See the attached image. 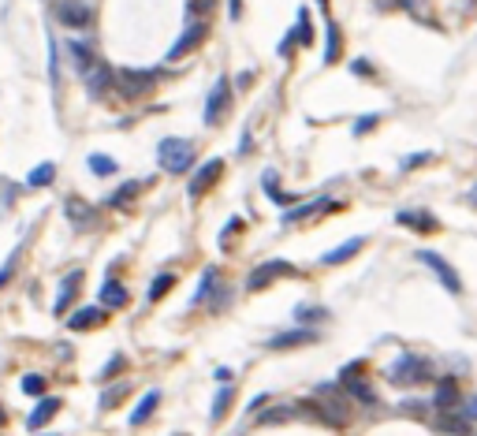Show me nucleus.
Here are the masks:
<instances>
[{"instance_id": "nucleus-6", "label": "nucleus", "mask_w": 477, "mask_h": 436, "mask_svg": "<svg viewBox=\"0 0 477 436\" xmlns=\"http://www.w3.org/2000/svg\"><path fill=\"white\" fill-rule=\"evenodd\" d=\"M280 276H298V269L291 265V261H284V258H276V261H265V265H258L254 272H250V280H246V287L250 291H265L272 280H280Z\"/></svg>"}, {"instance_id": "nucleus-10", "label": "nucleus", "mask_w": 477, "mask_h": 436, "mask_svg": "<svg viewBox=\"0 0 477 436\" xmlns=\"http://www.w3.org/2000/svg\"><path fill=\"white\" fill-rule=\"evenodd\" d=\"M205 34H209V23H205V19H198V23H191V26H187V30H183V34H179V42H176V45H171V49H168V60H183V56H187V52H191V49H198V45H202V42H205Z\"/></svg>"}, {"instance_id": "nucleus-41", "label": "nucleus", "mask_w": 477, "mask_h": 436, "mask_svg": "<svg viewBox=\"0 0 477 436\" xmlns=\"http://www.w3.org/2000/svg\"><path fill=\"white\" fill-rule=\"evenodd\" d=\"M16 261H19V250H16V254H11V258L4 261V269H0V287H4V284L11 280V276H16Z\"/></svg>"}, {"instance_id": "nucleus-4", "label": "nucleus", "mask_w": 477, "mask_h": 436, "mask_svg": "<svg viewBox=\"0 0 477 436\" xmlns=\"http://www.w3.org/2000/svg\"><path fill=\"white\" fill-rule=\"evenodd\" d=\"M392 380L395 384H425V380H433V362L418 358V354H403L392 365Z\"/></svg>"}, {"instance_id": "nucleus-31", "label": "nucleus", "mask_w": 477, "mask_h": 436, "mask_svg": "<svg viewBox=\"0 0 477 436\" xmlns=\"http://www.w3.org/2000/svg\"><path fill=\"white\" fill-rule=\"evenodd\" d=\"M213 284H217V269H205L202 272V284H198V291H194V306H198V302H205V295H209V291H213Z\"/></svg>"}, {"instance_id": "nucleus-3", "label": "nucleus", "mask_w": 477, "mask_h": 436, "mask_svg": "<svg viewBox=\"0 0 477 436\" xmlns=\"http://www.w3.org/2000/svg\"><path fill=\"white\" fill-rule=\"evenodd\" d=\"M157 161H161V168L171 171V176H183V171L194 164V142L191 138H164L157 145Z\"/></svg>"}, {"instance_id": "nucleus-27", "label": "nucleus", "mask_w": 477, "mask_h": 436, "mask_svg": "<svg viewBox=\"0 0 477 436\" xmlns=\"http://www.w3.org/2000/svg\"><path fill=\"white\" fill-rule=\"evenodd\" d=\"M56 179V164L52 161H45V164H37L30 176H26V183H30V187H49V183Z\"/></svg>"}, {"instance_id": "nucleus-30", "label": "nucleus", "mask_w": 477, "mask_h": 436, "mask_svg": "<svg viewBox=\"0 0 477 436\" xmlns=\"http://www.w3.org/2000/svg\"><path fill=\"white\" fill-rule=\"evenodd\" d=\"M261 183H265V194H269L276 205H287V202H291V198H287V194H280V187H276V171H265Z\"/></svg>"}, {"instance_id": "nucleus-12", "label": "nucleus", "mask_w": 477, "mask_h": 436, "mask_svg": "<svg viewBox=\"0 0 477 436\" xmlns=\"http://www.w3.org/2000/svg\"><path fill=\"white\" fill-rule=\"evenodd\" d=\"M321 336H317V328H291V332H280L269 339L272 351H291V347H310V343H317Z\"/></svg>"}, {"instance_id": "nucleus-38", "label": "nucleus", "mask_w": 477, "mask_h": 436, "mask_svg": "<svg viewBox=\"0 0 477 436\" xmlns=\"http://www.w3.org/2000/svg\"><path fill=\"white\" fill-rule=\"evenodd\" d=\"M298 321H328V310H321V306H298Z\"/></svg>"}, {"instance_id": "nucleus-26", "label": "nucleus", "mask_w": 477, "mask_h": 436, "mask_svg": "<svg viewBox=\"0 0 477 436\" xmlns=\"http://www.w3.org/2000/svg\"><path fill=\"white\" fill-rule=\"evenodd\" d=\"M171 287H176V272H157V280L150 284V302H161Z\"/></svg>"}, {"instance_id": "nucleus-5", "label": "nucleus", "mask_w": 477, "mask_h": 436, "mask_svg": "<svg viewBox=\"0 0 477 436\" xmlns=\"http://www.w3.org/2000/svg\"><path fill=\"white\" fill-rule=\"evenodd\" d=\"M228 109H231V83L220 75L213 83V90H209V101H205V123L217 127L224 116H228Z\"/></svg>"}, {"instance_id": "nucleus-32", "label": "nucleus", "mask_w": 477, "mask_h": 436, "mask_svg": "<svg viewBox=\"0 0 477 436\" xmlns=\"http://www.w3.org/2000/svg\"><path fill=\"white\" fill-rule=\"evenodd\" d=\"M138 190H142V183H127V187H119V190H116V194L109 198V205H112V209H119V205H127V202H131V198H135Z\"/></svg>"}, {"instance_id": "nucleus-16", "label": "nucleus", "mask_w": 477, "mask_h": 436, "mask_svg": "<svg viewBox=\"0 0 477 436\" xmlns=\"http://www.w3.org/2000/svg\"><path fill=\"white\" fill-rule=\"evenodd\" d=\"M68 220L75 224V231H90V228H97V213H94V205H86L83 198H68Z\"/></svg>"}, {"instance_id": "nucleus-13", "label": "nucleus", "mask_w": 477, "mask_h": 436, "mask_svg": "<svg viewBox=\"0 0 477 436\" xmlns=\"http://www.w3.org/2000/svg\"><path fill=\"white\" fill-rule=\"evenodd\" d=\"M60 406H64V403L56 399V395H42V403H37L34 411H30V418H26V429H30V432L45 429L49 421H52V418L60 414Z\"/></svg>"}, {"instance_id": "nucleus-35", "label": "nucleus", "mask_w": 477, "mask_h": 436, "mask_svg": "<svg viewBox=\"0 0 477 436\" xmlns=\"http://www.w3.org/2000/svg\"><path fill=\"white\" fill-rule=\"evenodd\" d=\"M127 392H131V388L123 384V380H119V384H112V388H109V395H101V411H112V406H116L119 399H123Z\"/></svg>"}, {"instance_id": "nucleus-19", "label": "nucleus", "mask_w": 477, "mask_h": 436, "mask_svg": "<svg viewBox=\"0 0 477 436\" xmlns=\"http://www.w3.org/2000/svg\"><path fill=\"white\" fill-rule=\"evenodd\" d=\"M395 224L414 228V231H436V220L429 213H421V209H403V213H395Z\"/></svg>"}, {"instance_id": "nucleus-9", "label": "nucleus", "mask_w": 477, "mask_h": 436, "mask_svg": "<svg viewBox=\"0 0 477 436\" xmlns=\"http://www.w3.org/2000/svg\"><path fill=\"white\" fill-rule=\"evenodd\" d=\"M83 83H86V90H90V97H94V101H101V97H104V94H109V90L116 86V71H112L104 60H97L94 68H90V71L83 75Z\"/></svg>"}, {"instance_id": "nucleus-40", "label": "nucleus", "mask_w": 477, "mask_h": 436, "mask_svg": "<svg viewBox=\"0 0 477 436\" xmlns=\"http://www.w3.org/2000/svg\"><path fill=\"white\" fill-rule=\"evenodd\" d=\"M429 161H433V153H414V157H406V161H403V171H414V168L429 164Z\"/></svg>"}, {"instance_id": "nucleus-44", "label": "nucleus", "mask_w": 477, "mask_h": 436, "mask_svg": "<svg viewBox=\"0 0 477 436\" xmlns=\"http://www.w3.org/2000/svg\"><path fill=\"white\" fill-rule=\"evenodd\" d=\"M213 4H217V0H191V16H205Z\"/></svg>"}, {"instance_id": "nucleus-50", "label": "nucleus", "mask_w": 477, "mask_h": 436, "mask_svg": "<svg viewBox=\"0 0 477 436\" xmlns=\"http://www.w3.org/2000/svg\"><path fill=\"white\" fill-rule=\"evenodd\" d=\"M473 202H477V190H473Z\"/></svg>"}, {"instance_id": "nucleus-37", "label": "nucleus", "mask_w": 477, "mask_h": 436, "mask_svg": "<svg viewBox=\"0 0 477 436\" xmlns=\"http://www.w3.org/2000/svg\"><path fill=\"white\" fill-rule=\"evenodd\" d=\"M291 418V406H272V411H265L258 421L261 425H280V421H287Z\"/></svg>"}, {"instance_id": "nucleus-36", "label": "nucleus", "mask_w": 477, "mask_h": 436, "mask_svg": "<svg viewBox=\"0 0 477 436\" xmlns=\"http://www.w3.org/2000/svg\"><path fill=\"white\" fill-rule=\"evenodd\" d=\"M123 365H127V358H123V354H112V358L104 362V369H101L97 377H101V380H112L116 373H123Z\"/></svg>"}, {"instance_id": "nucleus-21", "label": "nucleus", "mask_w": 477, "mask_h": 436, "mask_svg": "<svg viewBox=\"0 0 477 436\" xmlns=\"http://www.w3.org/2000/svg\"><path fill=\"white\" fill-rule=\"evenodd\" d=\"M362 246H366V239H362V235H358V239H347L343 246L328 250V254H325L321 261H325V265H343V261H351V258H354V254H358V250H362Z\"/></svg>"}, {"instance_id": "nucleus-2", "label": "nucleus", "mask_w": 477, "mask_h": 436, "mask_svg": "<svg viewBox=\"0 0 477 436\" xmlns=\"http://www.w3.org/2000/svg\"><path fill=\"white\" fill-rule=\"evenodd\" d=\"M157 78H161V71L157 68H119L116 71V90H119V97H127V101H138L145 94H153V86H157Z\"/></svg>"}, {"instance_id": "nucleus-7", "label": "nucleus", "mask_w": 477, "mask_h": 436, "mask_svg": "<svg viewBox=\"0 0 477 436\" xmlns=\"http://www.w3.org/2000/svg\"><path fill=\"white\" fill-rule=\"evenodd\" d=\"M56 19L64 26H71V30H86V26L94 23V8H90L86 0H60V4H56Z\"/></svg>"}, {"instance_id": "nucleus-45", "label": "nucleus", "mask_w": 477, "mask_h": 436, "mask_svg": "<svg viewBox=\"0 0 477 436\" xmlns=\"http://www.w3.org/2000/svg\"><path fill=\"white\" fill-rule=\"evenodd\" d=\"M228 298H231V291H228V287H217V291H213V306H217V310H220Z\"/></svg>"}, {"instance_id": "nucleus-22", "label": "nucleus", "mask_w": 477, "mask_h": 436, "mask_svg": "<svg viewBox=\"0 0 477 436\" xmlns=\"http://www.w3.org/2000/svg\"><path fill=\"white\" fill-rule=\"evenodd\" d=\"M339 49H343V30H339V23L328 19V26H325V63H336Z\"/></svg>"}, {"instance_id": "nucleus-39", "label": "nucleus", "mask_w": 477, "mask_h": 436, "mask_svg": "<svg viewBox=\"0 0 477 436\" xmlns=\"http://www.w3.org/2000/svg\"><path fill=\"white\" fill-rule=\"evenodd\" d=\"M377 123H380V116H377V112H373V116H362V120L354 123V135H358V138H362V135H369V131H373Z\"/></svg>"}, {"instance_id": "nucleus-29", "label": "nucleus", "mask_w": 477, "mask_h": 436, "mask_svg": "<svg viewBox=\"0 0 477 436\" xmlns=\"http://www.w3.org/2000/svg\"><path fill=\"white\" fill-rule=\"evenodd\" d=\"M23 392H26V395H34V399H42V395L49 392V384H45V377H42V373H26V377H23Z\"/></svg>"}, {"instance_id": "nucleus-17", "label": "nucleus", "mask_w": 477, "mask_h": 436, "mask_svg": "<svg viewBox=\"0 0 477 436\" xmlns=\"http://www.w3.org/2000/svg\"><path fill=\"white\" fill-rule=\"evenodd\" d=\"M78 287H83V269H75V272H68L64 276V284H60V295H56V302H52V313L56 317H64L71 310V298L78 295Z\"/></svg>"}, {"instance_id": "nucleus-8", "label": "nucleus", "mask_w": 477, "mask_h": 436, "mask_svg": "<svg viewBox=\"0 0 477 436\" xmlns=\"http://www.w3.org/2000/svg\"><path fill=\"white\" fill-rule=\"evenodd\" d=\"M418 261H421V265H429V269L436 272V280H440L447 291H452V295H462V280H459L455 269L447 265L440 254H433V250H418Z\"/></svg>"}, {"instance_id": "nucleus-48", "label": "nucleus", "mask_w": 477, "mask_h": 436, "mask_svg": "<svg viewBox=\"0 0 477 436\" xmlns=\"http://www.w3.org/2000/svg\"><path fill=\"white\" fill-rule=\"evenodd\" d=\"M317 8H321V11H325V16H328V0H317Z\"/></svg>"}, {"instance_id": "nucleus-11", "label": "nucleus", "mask_w": 477, "mask_h": 436, "mask_svg": "<svg viewBox=\"0 0 477 436\" xmlns=\"http://www.w3.org/2000/svg\"><path fill=\"white\" fill-rule=\"evenodd\" d=\"M68 60L78 75H86L90 68L97 63V52H94V42H83V37H71L68 42Z\"/></svg>"}, {"instance_id": "nucleus-49", "label": "nucleus", "mask_w": 477, "mask_h": 436, "mask_svg": "<svg viewBox=\"0 0 477 436\" xmlns=\"http://www.w3.org/2000/svg\"><path fill=\"white\" fill-rule=\"evenodd\" d=\"M0 425H4V406H0Z\"/></svg>"}, {"instance_id": "nucleus-1", "label": "nucleus", "mask_w": 477, "mask_h": 436, "mask_svg": "<svg viewBox=\"0 0 477 436\" xmlns=\"http://www.w3.org/2000/svg\"><path fill=\"white\" fill-rule=\"evenodd\" d=\"M302 411L328 421V425H347V406H343V395H336V388L321 384L317 388V399H306L302 403Z\"/></svg>"}, {"instance_id": "nucleus-47", "label": "nucleus", "mask_w": 477, "mask_h": 436, "mask_svg": "<svg viewBox=\"0 0 477 436\" xmlns=\"http://www.w3.org/2000/svg\"><path fill=\"white\" fill-rule=\"evenodd\" d=\"M250 83H254V75H250V71H243V75H238V90H246Z\"/></svg>"}, {"instance_id": "nucleus-34", "label": "nucleus", "mask_w": 477, "mask_h": 436, "mask_svg": "<svg viewBox=\"0 0 477 436\" xmlns=\"http://www.w3.org/2000/svg\"><path fill=\"white\" fill-rule=\"evenodd\" d=\"M90 171H94V176H112V171H116V161H112V157L94 153V157H90Z\"/></svg>"}, {"instance_id": "nucleus-43", "label": "nucleus", "mask_w": 477, "mask_h": 436, "mask_svg": "<svg viewBox=\"0 0 477 436\" xmlns=\"http://www.w3.org/2000/svg\"><path fill=\"white\" fill-rule=\"evenodd\" d=\"M351 71H354L358 78H369V75H373V63H369V60H354Z\"/></svg>"}, {"instance_id": "nucleus-42", "label": "nucleus", "mask_w": 477, "mask_h": 436, "mask_svg": "<svg viewBox=\"0 0 477 436\" xmlns=\"http://www.w3.org/2000/svg\"><path fill=\"white\" fill-rule=\"evenodd\" d=\"M295 45H298V34H295V30H287V34H284V42H280V56L287 60L291 52H295Z\"/></svg>"}, {"instance_id": "nucleus-25", "label": "nucleus", "mask_w": 477, "mask_h": 436, "mask_svg": "<svg viewBox=\"0 0 477 436\" xmlns=\"http://www.w3.org/2000/svg\"><path fill=\"white\" fill-rule=\"evenodd\" d=\"M295 34H298V45H302V49H310V45H313V23H310V8H298Z\"/></svg>"}, {"instance_id": "nucleus-33", "label": "nucleus", "mask_w": 477, "mask_h": 436, "mask_svg": "<svg viewBox=\"0 0 477 436\" xmlns=\"http://www.w3.org/2000/svg\"><path fill=\"white\" fill-rule=\"evenodd\" d=\"M16 194H19V190H16V183L0 179V217H4V213H8V209H11V205H16Z\"/></svg>"}, {"instance_id": "nucleus-20", "label": "nucleus", "mask_w": 477, "mask_h": 436, "mask_svg": "<svg viewBox=\"0 0 477 436\" xmlns=\"http://www.w3.org/2000/svg\"><path fill=\"white\" fill-rule=\"evenodd\" d=\"M101 321H104V310L86 306V310H75V313L68 317V328H71V332H86V328H94V325H101Z\"/></svg>"}, {"instance_id": "nucleus-24", "label": "nucleus", "mask_w": 477, "mask_h": 436, "mask_svg": "<svg viewBox=\"0 0 477 436\" xmlns=\"http://www.w3.org/2000/svg\"><path fill=\"white\" fill-rule=\"evenodd\" d=\"M157 403H161V392H145L142 403L135 406V414H131V425H145V421H150V414L157 411Z\"/></svg>"}, {"instance_id": "nucleus-18", "label": "nucleus", "mask_w": 477, "mask_h": 436, "mask_svg": "<svg viewBox=\"0 0 477 436\" xmlns=\"http://www.w3.org/2000/svg\"><path fill=\"white\" fill-rule=\"evenodd\" d=\"M325 209H336V202H332V198H317V202H306V205L291 209V213H284V224H298V220H306V217L325 213Z\"/></svg>"}, {"instance_id": "nucleus-14", "label": "nucleus", "mask_w": 477, "mask_h": 436, "mask_svg": "<svg viewBox=\"0 0 477 436\" xmlns=\"http://www.w3.org/2000/svg\"><path fill=\"white\" fill-rule=\"evenodd\" d=\"M433 406H436V411H455V406H462V392H459V380L455 377H444L440 384H436Z\"/></svg>"}, {"instance_id": "nucleus-15", "label": "nucleus", "mask_w": 477, "mask_h": 436, "mask_svg": "<svg viewBox=\"0 0 477 436\" xmlns=\"http://www.w3.org/2000/svg\"><path fill=\"white\" fill-rule=\"evenodd\" d=\"M224 176V161L217 157V161H205L202 168L194 171V179H191V198H198V194H205L209 187H213V183Z\"/></svg>"}, {"instance_id": "nucleus-23", "label": "nucleus", "mask_w": 477, "mask_h": 436, "mask_svg": "<svg viewBox=\"0 0 477 436\" xmlns=\"http://www.w3.org/2000/svg\"><path fill=\"white\" fill-rule=\"evenodd\" d=\"M97 295H101V302H104V306H112V310L127 306V287L119 284V280H104Z\"/></svg>"}, {"instance_id": "nucleus-46", "label": "nucleus", "mask_w": 477, "mask_h": 436, "mask_svg": "<svg viewBox=\"0 0 477 436\" xmlns=\"http://www.w3.org/2000/svg\"><path fill=\"white\" fill-rule=\"evenodd\" d=\"M228 16L238 23V19H243V0H228Z\"/></svg>"}, {"instance_id": "nucleus-28", "label": "nucleus", "mask_w": 477, "mask_h": 436, "mask_svg": "<svg viewBox=\"0 0 477 436\" xmlns=\"http://www.w3.org/2000/svg\"><path fill=\"white\" fill-rule=\"evenodd\" d=\"M231 403H235V392H231L228 384H224V388L217 392V399H213V421H220L224 414H228V411H231Z\"/></svg>"}]
</instances>
